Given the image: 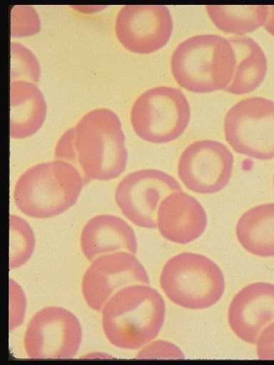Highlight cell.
<instances>
[{
    "instance_id": "cell-21",
    "label": "cell",
    "mask_w": 274,
    "mask_h": 365,
    "mask_svg": "<svg viewBox=\"0 0 274 365\" xmlns=\"http://www.w3.org/2000/svg\"><path fill=\"white\" fill-rule=\"evenodd\" d=\"M11 81H29L35 83L39 80L41 69L34 53L24 45L11 42Z\"/></svg>"
},
{
    "instance_id": "cell-24",
    "label": "cell",
    "mask_w": 274,
    "mask_h": 365,
    "mask_svg": "<svg viewBox=\"0 0 274 365\" xmlns=\"http://www.w3.org/2000/svg\"><path fill=\"white\" fill-rule=\"evenodd\" d=\"M137 359H181L183 351L174 344L165 340H152L138 351Z\"/></svg>"
},
{
    "instance_id": "cell-17",
    "label": "cell",
    "mask_w": 274,
    "mask_h": 365,
    "mask_svg": "<svg viewBox=\"0 0 274 365\" xmlns=\"http://www.w3.org/2000/svg\"><path fill=\"white\" fill-rule=\"evenodd\" d=\"M240 246L260 257H274V202L254 206L244 212L236 223Z\"/></svg>"
},
{
    "instance_id": "cell-2",
    "label": "cell",
    "mask_w": 274,
    "mask_h": 365,
    "mask_svg": "<svg viewBox=\"0 0 274 365\" xmlns=\"http://www.w3.org/2000/svg\"><path fill=\"white\" fill-rule=\"evenodd\" d=\"M84 179L81 171L70 163L56 160L38 163L19 177L14 188V201L30 217H54L76 202Z\"/></svg>"
},
{
    "instance_id": "cell-14",
    "label": "cell",
    "mask_w": 274,
    "mask_h": 365,
    "mask_svg": "<svg viewBox=\"0 0 274 365\" xmlns=\"http://www.w3.org/2000/svg\"><path fill=\"white\" fill-rule=\"evenodd\" d=\"M207 225V214L202 205L182 190L171 192L159 204L156 227L170 242H192L201 236Z\"/></svg>"
},
{
    "instance_id": "cell-7",
    "label": "cell",
    "mask_w": 274,
    "mask_h": 365,
    "mask_svg": "<svg viewBox=\"0 0 274 365\" xmlns=\"http://www.w3.org/2000/svg\"><path fill=\"white\" fill-rule=\"evenodd\" d=\"M227 143L236 153L260 160L274 158V101L260 96L243 98L224 117Z\"/></svg>"
},
{
    "instance_id": "cell-4",
    "label": "cell",
    "mask_w": 274,
    "mask_h": 365,
    "mask_svg": "<svg viewBox=\"0 0 274 365\" xmlns=\"http://www.w3.org/2000/svg\"><path fill=\"white\" fill-rule=\"evenodd\" d=\"M236 64L228 38L215 34H197L179 43L171 57L176 81L195 93L225 89Z\"/></svg>"
},
{
    "instance_id": "cell-9",
    "label": "cell",
    "mask_w": 274,
    "mask_h": 365,
    "mask_svg": "<svg viewBox=\"0 0 274 365\" xmlns=\"http://www.w3.org/2000/svg\"><path fill=\"white\" fill-rule=\"evenodd\" d=\"M181 186L171 175L158 169H141L126 175L115 191L116 202L123 215L135 225L156 227L161 202Z\"/></svg>"
},
{
    "instance_id": "cell-8",
    "label": "cell",
    "mask_w": 274,
    "mask_h": 365,
    "mask_svg": "<svg viewBox=\"0 0 274 365\" xmlns=\"http://www.w3.org/2000/svg\"><path fill=\"white\" fill-rule=\"evenodd\" d=\"M81 340L78 318L65 308L49 306L39 310L30 319L24 347L32 359H66L76 354Z\"/></svg>"
},
{
    "instance_id": "cell-18",
    "label": "cell",
    "mask_w": 274,
    "mask_h": 365,
    "mask_svg": "<svg viewBox=\"0 0 274 365\" xmlns=\"http://www.w3.org/2000/svg\"><path fill=\"white\" fill-rule=\"evenodd\" d=\"M236 58L233 78L225 89L233 94L250 93L264 80L268 63L260 46L252 38L238 35L229 38Z\"/></svg>"
},
{
    "instance_id": "cell-6",
    "label": "cell",
    "mask_w": 274,
    "mask_h": 365,
    "mask_svg": "<svg viewBox=\"0 0 274 365\" xmlns=\"http://www.w3.org/2000/svg\"><path fill=\"white\" fill-rule=\"evenodd\" d=\"M191 115L190 104L181 89L158 86L136 98L131 106L130 120L140 138L158 144L178 138L187 128Z\"/></svg>"
},
{
    "instance_id": "cell-12",
    "label": "cell",
    "mask_w": 274,
    "mask_h": 365,
    "mask_svg": "<svg viewBox=\"0 0 274 365\" xmlns=\"http://www.w3.org/2000/svg\"><path fill=\"white\" fill-rule=\"evenodd\" d=\"M173 28L172 15L164 5H125L115 19V33L128 50L154 52L168 41Z\"/></svg>"
},
{
    "instance_id": "cell-27",
    "label": "cell",
    "mask_w": 274,
    "mask_h": 365,
    "mask_svg": "<svg viewBox=\"0 0 274 365\" xmlns=\"http://www.w3.org/2000/svg\"><path fill=\"white\" fill-rule=\"evenodd\" d=\"M263 26L270 34L274 36V6H268L267 16Z\"/></svg>"
},
{
    "instance_id": "cell-28",
    "label": "cell",
    "mask_w": 274,
    "mask_h": 365,
    "mask_svg": "<svg viewBox=\"0 0 274 365\" xmlns=\"http://www.w3.org/2000/svg\"><path fill=\"white\" fill-rule=\"evenodd\" d=\"M273 186H274V174H273Z\"/></svg>"
},
{
    "instance_id": "cell-15",
    "label": "cell",
    "mask_w": 274,
    "mask_h": 365,
    "mask_svg": "<svg viewBox=\"0 0 274 365\" xmlns=\"http://www.w3.org/2000/svg\"><path fill=\"white\" fill-rule=\"evenodd\" d=\"M80 246L88 260L107 254L125 252L136 255V236L133 228L122 218L111 215H97L84 225Z\"/></svg>"
},
{
    "instance_id": "cell-26",
    "label": "cell",
    "mask_w": 274,
    "mask_h": 365,
    "mask_svg": "<svg viewBox=\"0 0 274 365\" xmlns=\"http://www.w3.org/2000/svg\"><path fill=\"white\" fill-rule=\"evenodd\" d=\"M255 344L259 359L274 360V322L261 332Z\"/></svg>"
},
{
    "instance_id": "cell-19",
    "label": "cell",
    "mask_w": 274,
    "mask_h": 365,
    "mask_svg": "<svg viewBox=\"0 0 274 365\" xmlns=\"http://www.w3.org/2000/svg\"><path fill=\"white\" fill-rule=\"evenodd\" d=\"M207 13L220 30L242 34L264 25L268 6L207 5Z\"/></svg>"
},
{
    "instance_id": "cell-3",
    "label": "cell",
    "mask_w": 274,
    "mask_h": 365,
    "mask_svg": "<svg viewBox=\"0 0 274 365\" xmlns=\"http://www.w3.org/2000/svg\"><path fill=\"white\" fill-rule=\"evenodd\" d=\"M73 127L78 168L84 178L106 181L123 173L128 153L115 112L106 108L91 110Z\"/></svg>"
},
{
    "instance_id": "cell-23",
    "label": "cell",
    "mask_w": 274,
    "mask_h": 365,
    "mask_svg": "<svg viewBox=\"0 0 274 365\" xmlns=\"http://www.w3.org/2000/svg\"><path fill=\"white\" fill-rule=\"evenodd\" d=\"M26 309V299L20 285L14 279H9V327L12 331L24 322Z\"/></svg>"
},
{
    "instance_id": "cell-1",
    "label": "cell",
    "mask_w": 274,
    "mask_h": 365,
    "mask_svg": "<svg viewBox=\"0 0 274 365\" xmlns=\"http://www.w3.org/2000/svg\"><path fill=\"white\" fill-rule=\"evenodd\" d=\"M165 314V302L156 289L147 284L131 285L106 302L101 309V325L111 344L136 350L157 336Z\"/></svg>"
},
{
    "instance_id": "cell-20",
    "label": "cell",
    "mask_w": 274,
    "mask_h": 365,
    "mask_svg": "<svg viewBox=\"0 0 274 365\" xmlns=\"http://www.w3.org/2000/svg\"><path fill=\"white\" fill-rule=\"evenodd\" d=\"M35 247L34 233L24 218L11 215L9 217V268L14 269L25 264Z\"/></svg>"
},
{
    "instance_id": "cell-25",
    "label": "cell",
    "mask_w": 274,
    "mask_h": 365,
    "mask_svg": "<svg viewBox=\"0 0 274 365\" xmlns=\"http://www.w3.org/2000/svg\"><path fill=\"white\" fill-rule=\"evenodd\" d=\"M54 158L56 160L70 163L79 170L75 144L74 127L66 130L59 139L54 150Z\"/></svg>"
},
{
    "instance_id": "cell-13",
    "label": "cell",
    "mask_w": 274,
    "mask_h": 365,
    "mask_svg": "<svg viewBox=\"0 0 274 365\" xmlns=\"http://www.w3.org/2000/svg\"><path fill=\"white\" fill-rule=\"evenodd\" d=\"M228 322L238 339L255 344L261 332L274 322V284L253 282L239 290L229 304Z\"/></svg>"
},
{
    "instance_id": "cell-11",
    "label": "cell",
    "mask_w": 274,
    "mask_h": 365,
    "mask_svg": "<svg viewBox=\"0 0 274 365\" xmlns=\"http://www.w3.org/2000/svg\"><path fill=\"white\" fill-rule=\"evenodd\" d=\"M149 284L148 274L135 255L114 252L91 261L82 277L81 292L87 305L98 312L121 289Z\"/></svg>"
},
{
    "instance_id": "cell-22",
    "label": "cell",
    "mask_w": 274,
    "mask_h": 365,
    "mask_svg": "<svg viewBox=\"0 0 274 365\" xmlns=\"http://www.w3.org/2000/svg\"><path fill=\"white\" fill-rule=\"evenodd\" d=\"M40 29L39 16L32 6L17 5L11 12V36L21 37L34 34Z\"/></svg>"
},
{
    "instance_id": "cell-16",
    "label": "cell",
    "mask_w": 274,
    "mask_h": 365,
    "mask_svg": "<svg viewBox=\"0 0 274 365\" xmlns=\"http://www.w3.org/2000/svg\"><path fill=\"white\" fill-rule=\"evenodd\" d=\"M46 115L44 97L32 82L11 81L10 83V137L28 138L43 125Z\"/></svg>"
},
{
    "instance_id": "cell-10",
    "label": "cell",
    "mask_w": 274,
    "mask_h": 365,
    "mask_svg": "<svg viewBox=\"0 0 274 365\" xmlns=\"http://www.w3.org/2000/svg\"><path fill=\"white\" fill-rule=\"evenodd\" d=\"M233 155L222 142L203 139L189 144L178 160V176L189 190L202 195L220 192L228 184Z\"/></svg>"
},
{
    "instance_id": "cell-5",
    "label": "cell",
    "mask_w": 274,
    "mask_h": 365,
    "mask_svg": "<svg viewBox=\"0 0 274 365\" xmlns=\"http://www.w3.org/2000/svg\"><path fill=\"white\" fill-rule=\"evenodd\" d=\"M159 282L171 302L191 310L211 307L225 291L219 266L203 255L189 252L178 253L165 262Z\"/></svg>"
}]
</instances>
